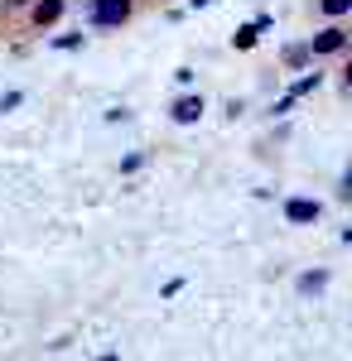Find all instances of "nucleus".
Segmentation results:
<instances>
[{"label":"nucleus","mask_w":352,"mask_h":361,"mask_svg":"<svg viewBox=\"0 0 352 361\" xmlns=\"http://www.w3.org/2000/svg\"><path fill=\"white\" fill-rule=\"evenodd\" d=\"M256 39H261V29H256V25H242L237 34H232V44H237V49H256Z\"/></svg>","instance_id":"0eeeda50"},{"label":"nucleus","mask_w":352,"mask_h":361,"mask_svg":"<svg viewBox=\"0 0 352 361\" xmlns=\"http://www.w3.org/2000/svg\"><path fill=\"white\" fill-rule=\"evenodd\" d=\"M58 15H63V0H29V20L44 29V25H54Z\"/></svg>","instance_id":"20e7f679"},{"label":"nucleus","mask_w":352,"mask_h":361,"mask_svg":"<svg viewBox=\"0 0 352 361\" xmlns=\"http://www.w3.org/2000/svg\"><path fill=\"white\" fill-rule=\"evenodd\" d=\"M328 284V270H314V275H299V294H319Z\"/></svg>","instance_id":"423d86ee"},{"label":"nucleus","mask_w":352,"mask_h":361,"mask_svg":"<svg viewBox=\"0 0 352 361\" xmlns=\"http://www.w3.org/2000/svg\"><path fill=\"white\" fill-rule=\"evenodd\" d=\"M343 49H348V29L343 25H328L324 34L309 39V54H343Z\"/></svg>","instance_id":"f03ea898"},{"label":"nucleus","mask_w":352,"mask_h":361,"mask_svg":"<svg viewBox=\"0 0 352 361\" xmlns=\"http://www.w3.org/2000/svg\"><path fill=\"white\" fill-rule=\"evenodd\" d=\"M0 10H5V5H0Z\"/></svg>","instance_id":"2eb2a0df"},{"label":"nucleus","mask_w":352,"mask_h":361,"mask_svg":"<svg viewBox=\"0 0 352 361\" xmlns=\"http://www.w3.org/2000/svg\"><path fill=\"white\" fill-rule=\"evenodd\" d=\"M319 82H324V78H319V73H309V78H299V82L290 87V97H309V92H314Z\"/></svg>","instance_id":"1a4fd4ad"},{"label":"nucleus","mask_w":352,"mask_h":361,"mask_svg":"<svg viewBox=\"0 0 352 361\" xmlns=\"http://www.w3.org/2000/svg\"><path fill=\"white\" fill-rule=\"evenodd\" d=\"M0 5H5V10H25L29 0H0Z\"/></svg>","instance_id":"4468645a"},{"label":"nucleus","mask_w":352,"mask_h":361,"mask_svg":"<svg viewBox=\"0 0 352 361\" xmlns=\"http://www.w3.org/2000/svg\"><path fill=\"white\" fill-rule=\"evenodd\" d=\"M140 164H145V154H131V159H121V173H136Z\"/></svg>","instance_id":"ddd939ff"},{"label":"nucleus","mask_w":352,"mask_h":361,"mask_svg":"<svg viewBox=\"0 0 352 361\" xmlns=\"http://www.w3.org/2000/svg\"><path fill=\"white\" fill-rule=\"evenodd\" d=\"M54 49H68V54H73V49H82V34H58Z\"/></svg>","instance_id":"f8f14e48"},{"label":"nucleus","mask_w":352,"mask_h":361,"mask_svg":"<svg viewBox=\"0 0 352 361\" xmlns=\"http://www.w3.org/2000/svg\"><path fill=\"white\" fill-rule=\"evenodd\" d=\"M309 44H304V49H290V54H285V63H290V68H304V63H309Z\"/></svg>","instance_id":"9b49d317"},{"label":"nucleus","mask_w":352,"mask_h":361,"mask_svg":"<svg viewBox=\"0 0 352 361\" xmlns=\"http://www.w3.org/2000/svg\"><path fill=\"white\" fill-rule=\"evenodd\" d=\"M87 20L97 29H116L131 20V0H92V10H87Z\"/></svg>","instance_id":"f257e3e1"},{"label":"nucleus","mask_w":352,"mask_h":361,"mask_svg":"<svg viewBox=\"0 0 352 361\" xmlns=\"http://www.w3.org/2000/svg\"><path fill=\"white\" fill-rule=\"evenodd\" d=\"M319 212H324V207H319L314 197H290V202H285V217H290V222H319Z\"/></svg>","instance_id":"7ed1b4c3"},{"label":"nucleus","mask_w":352,"mask_h":361,"mask_svg":"<svg viewBox=\"0 0 352 361\" xmlns=\"http://www.w3.org/2000/svg\"><path fill=\"white\" fill-rule=\"evenodd\" d=\"M319 5H324V15H328V20H343V15L352 10V0H319Z\"/></svg>","instance_id":"6e6552de"},{"label":"nucleus","mask_w":352,"mask_h":361,"mask_svg":"<svg viewBox=\"0 0 352 361\" xmlns=\"http://www.w3.org/2000/svg\"><path fill=\"white\" fill-rule=\"evenodd\" d=\"M174 121H179V126H193V121H198V116H203V97H179V102H174Z\"/></svg>","instance_id":"39448f33"},{"label":"nucleus","mask_w":352,"mask_h":361,"mask_svg":"<svg viewBox=\"0 0 352 361\" xmlns=\"http://www.w3.org/2000/svg\"><path fill=\"white\" fill-rule=\"evenodd\" d=\"M20 102H25V92H0V116H10Z\"/></svg>","instance_id":"9d476101"}]
</instances>
